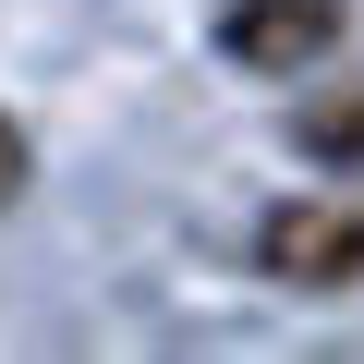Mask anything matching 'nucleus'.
Returning <instances> with one entry per match:
<instances>
[{
  "label": "nucleus",
  "instance_id": "2",
  "mask_svg": "<svg viewBox=\"0 0 364 364\" xmlns=\"http://www.w3.org/2000/svg\"><path fill=\"white\" fill-rule=\"evenodd\" d=\"M352 37V0H231L219 13V61L243 73H316Z\"/></svg>",
  "mask_w": 364,
  "mask_h": 364
},
{
  "label": "nucleus",
  "instance_id": "4",
  "mask_svg": "<svg viewBox=\"0 0 364 364\" xmlns=\"http://www.w3.org/2000/svg\"><path fill=\"white\" fill-rule=\"evenodd\" d=\"M25 182H37V146H25V122H13V109H0V219L25 207Z\"/></svg>",
  "mask_w": 364,
  "mask_h": 364
},
{
  "label": "nucleus",
  "instance_id": "3",
  "mask_svg": "<svg viewBox=\"0 0 364 364\" xmlns=\"http://www.w3.org/2000/svg\"><path fill=\"white\" fill-rule=\"evenodd\" d=\"M291 146H304V158H328V170H364V85L304 97V109H291Z\"/></svg>",
  "mask_w": 364,
  "mask_h": 364
},
{
  "label": "nucleus",
  "instance_id": "1",
  "mask_svg": "<svg viewBox=\"0 0 364 364\" xmlns=\"http://www.w3.org/2000/svg\"><path fill=\"white\" fill-rule=\"evenodd\" d=\"M255 279L267 291H364V195H279L255 207Z\"/></svg>",
  "mask_w": 364,
  "mask_h": 364
}]
</instances>
